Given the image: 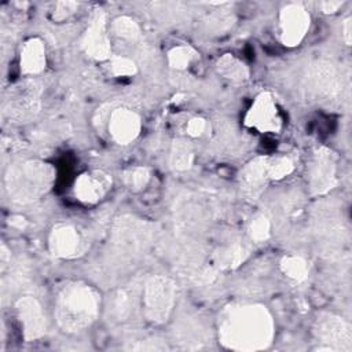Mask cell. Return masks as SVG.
<instances>
[{"instance_id": "83f0119b", "label": "cell", "mask_w": 352, "mask_h": 352, "mask_svg": "<svg viewBox=\"0 0 352 352\" xmlns=\"http://www.w3.org/2000/svg\"><path fill=\"white\" fill-rule=\"evenodd\" d=\"M132 307H133V297L131 296V293L124 289L118 290L114 296L113 308H111L116 319L118 320L126 319L132 312Z\"/></svg>"}, {"instance_id": "4fadbf2b", "label": "cell", "mask_w": 352, "mask_h": 352, "mask_svg": "<svg viewBox=\"0 0 352 352\" xmlns=\"http://www.w3.org/2000/svg\"><path fill=\"white\" fill-rule=\"evenodd\" d=\"M111 177L103 170H87L77 176L73 184V194L77 201L94 205L99 202L110 190Z\"/></svg>"}, {"instance_id": "3957f363", "label": "cell", "mask_w": 352, "mask_h": 352, "mask_svg": "<svg viewBox=\"0 0 352 352\" xmlns=\"http://www.w3.org/2000/svg\"><path fill=\"white\" fill-rule=\"evenodd\" d=\"M55 180L52 165L28 160L11 165L6 173V190L15 204H30L47 194Z\"/></svg>"}, {"instance_id": "f1b7e54d", "label": "cell", "mask_w": 352, "mask_h": 352, "mask_svg": "<svg viewBox=\"0 0 352 352\" xmlns=\"http://www.w3.org/2000/svg\"><path fill=\"white\" fill-rule=\"evenodd\" d=\"M234 23V16L231 14H227L224 11L221 12H216L212 16H209L208 19V25L210 29H213L214 32H224L227 29H230Z\"/></svg>"}, {"instance_id": "2e32d148", "label": "cell", "mask_w": 352, "mask_h": 352, "mask_svg": "<svg viewBox=\"0 0 352 352\" xmlns=\"http://www.w3.org/2000/svg\"><path fill=\"white\" fill-rule=\"evenodd\" d=\"M268 157H257L248 162L241 170V184L249 197H257L267 184Z\"/></svg>"}, {"instance_id": "5bb4252c", "label": "cell", "mask_w": 352, "mask_h": 352, "mask_svg": "<svg viewBox=\"0 0 352 352\" xmlns=\"http://www.w3.org/2000/svg\"><path fill=\"white\" fill-rule=\"evenodd\" d=\"M142 120L138 113L128 107L114 109L109 118V133L121 146L132 143L140 133Z\"/></svg>"}, {"instance_id": "1f68e13d", "label": "cell", "mask_w": 352, "mask_h": 352, "mask_svg": "<svg viewBox=\"0 0 352 352\" xmlns=\"http://www.w3.org/2000/svg\"><path fill=\"white\" fill-rule=\"evenodd\" d=\"M129 349H136V351H165L168 349L166 344L162 341H157V340H147L143 341L142 345H131Z\"/></svg>"}, {"instance_id": "52a82bcc", "label": "cell", "mask_w": 352, "mask_h": 352, "mask_svg": "<svg viewBox=\"0 0 352 352\" xmlns=\"http://www.w3.org/2000/svg\"><path fill=\"white\" fill-rule=\"evenodd\" d=\"M305 91L322 103L336 100L342 91V78L337 67L324 60L312 63L305 74Z\"/></svg>"}, {"instance_id": "6da1fadb", "label": "cell", "mask_w": 352, "mask_h": 352, "mask_svg": "<svg viewBox=\"0 0 352 352\" xmlns=\"http://www.w3.org/2000/svg\"><path fill=\"white\" fill-rule=\"evenodd\" d=\"M220 344L232 351L265 349L274 338V320L264 305L242 304L226 308L217 323Z\"/></svg>"}, {"instance_id": "8fae6325", "label": "cell", "mask_w": 352, "mask_h": 352, "mask_svg": "<svg viewBox=\"0 0 352 352\" xmlns=\"http://www.w3.org/2000/svg\"><path fill=\"white\" fill-rule=\"evenodd\" d=\"M81 47L84 52L94 60H109L111 58V45L106 29V14L98 10L85 29Z\"/></svg>"}, {"instance_id": "d4e9b609", "label": "cell", "mask_w": 352, "mask_h": 352, "mask_svg": "<svg viewBox=\"0 0 352 352\" xmlns=\"http://www.w3.org/2000/svg\"><path fill=\"white\" fill-rule=\"evenodd\" d=\"M248 234L253 242L267 241L271 234V221L268 216L264 213H256L249 223Z\"/></svg>"}, {"instance_id": "ffe728a7", "label": "cell", "mask_w": 352, "mask_h": 352, "mask_svg": "<svg viewBox=\"0 0 352 352\" xmlns=\"http://www.w3.org/2000/svg\"><path fill=\"white\" fill-rule=\"evenodd\" d=\"M194 150L184 139H175L169 151V166L175 172H186L192 166Z\"/></svg>"}, {"instance_id": "484cf974", "label": "cell", "mask_w": 352, "mask_h": 352, "mask_svg": "<svg viewBox=\"0 0 352 352\" xmlns=\"http://www.w3.org/2000/svg\"><path fill=\"white\" fill-rule=\"evenodd\" d=\"M267 170L270 180H282L294 170V164L286 155L268 157Z\"/></svg>"}, {"instance_id": "7a4b0ae2", "label": "cell", "mask_w": 352, "mask_h": 352, "mask_svg": "<svg viewBox=\"0 0 352 352\" xmlns=\"http://www.w3.org/2000/svg\"><path fill=\"white\" fill-rule=\"evenodd\" d=\"M100 297L85 282H69L58 293L54 315L63 331L77 333L89 327L99 315Z\"/></svg>"}, {"instance_id": "f546056e", "label": "cell", "mask_w": 352, "mask_h": 352, "mask_svg": "<svg viewBox=\"0 0 352 352\" xmlns=\"http://www.w3.org/2000/svg\"><path fill=\"white\" fill-rule=\"evenodd\" d=\"M77 8H78V3H76V1H59V3H56L55 10H54V19L65 21L72 14H74V11H77Z\"/></svg>"}, {"instance_id": "8992f818", "label": "cell", "mask_w": 352, "mask_h": 352, "mask_svg": "<svg viewBox=\"0 0 352 352\" xmlns=\"http://www.w3.org/2000/svg\"><path fill=\"white\" fill-rule=\"evenodd\" d=\"M314 338L319 344L318 351H344L352 349V327L349 322L334 314H320L314 324Z\"/></svg>"}, {"instance_id": "e0dca14e", "label": "cell", "mask_w": 352, "mask_h": 352, "mask_svg": "<svg viewBox=\"0 0 352 352\" xmlns=\"http://www.w3.org/2000/svg\"><path fill=\"white\" fill-rule=\"evenodd\" d=\"M45 45L38 37L29 38L21 51L19 66L21 72L26 76H36L45 69Z\"/></svg>"}, {"instance_id": "5b68a950", "label": "cell", "mask_w": 352, "mask_h": 352, "mask_svg": "<svg viewBox=\"0 0 352 352\" xmlns=\"http://www.w3.org/2000/svg\"><path fill=\"white\" fill-rule=\"evenodd\" d=\"M41 84L28 78L10 88L4 100V116L12 122H26L36 117L41 107Z\"/></svg>"}, {"instance_id": "4dcf8cb0", "label": "cell", "mask_w": 352, "mask_h": 352, "mask_svg": "<svg viewBox=\"0 0 352 352\" xmlns=\"http://www.w3.org/2000/svg\"><path fill=\"white\" fill-rule=\"evenodd\" d=\"M208 121L202 117H192L188 120L186 125V132L191 138H199L206 132Z\"/></svg>"}, {"instance_id": "d6986e66", "label": "cell", "mask_w": 352, "mask_h": 352, "mask_svg": "<svg viewBox=\"0 0 352 352\" xmlns=\"http://www.w3.org/2000/svg\"><path fill=\"white\" fill-rule=\"evenodd\" d=\"M249 256V249L246 245L241 242H234L231 245H227L214 254L216 264L219 268L223 270H234L239 267Z\"/></svg>"}, {"instance_id": "7c38bea8", "label": "cell", "mask_w": 352, "mask_h": 352, "mask_svg": "<svg viewBox=\"0 0 352 352\" xmlns=\"http://www.w3.org/2000/svg\"><path fill=\"white\" fill-rule=\"evenodd\" d=\"M15 311L26 341L38 340L47 333V318L41 304L34 297L25 296L18 298Z\"/></svg>"}, {"instance_id": "44dd1931", "label": "cell", "mask_w": 352, "mask_h": 352, "mask_svg": "<svg viewBox=\"0 0 352 352\" xmlns=\"http://www.w3.org/2000/svg\"><path fill=\"white\" fill-rule=\"evenodd\" d=\"M279 267H280L282 274L286 278H289L297 283L305 282L308 279L309 265H308L307 260L301 256H297V254L283 256L279 263Z\"/></svg>"}, {"instance_id": "ba28073f", "label": "cell", "mask_w": 352, "mask_h": 352, "mask_svg": "<svg viewBox=\"0 0 352 352\" xmlns=\"http://www.w3.org/2000/svg\"><path fill=\"white\" fill-rule=\"evenodd\" d=\"M337 154L329 147H318L309 165V190L312 195H323L337 183Z\"/></svg>"}, {"instance_id": "603a6c76", "label": "cell", "mask_w": 352, "mask_h": 352, "mask_svg": "<svg viewBox=\"0 0 352 352\" xmlns=\"http://www.w3.org/2000/svg\"><path fill=\"white\" fill-rule=\"evenodd\" d=\"M151 179V172L147 166L136 165L129 166L122 172L124 184L132 191H142L147 187Z\"/></svg>"}, {"instance_id": "ac0fdd59", "label": "cell", "mask_w": 352, "mask_h": 352, "mask_svg": "<svg viewBox=\"0 0 352 352\" xmlns=\"http://www.w3.org/2000/svg\"><path fill=\"white\" fill-rule=\"evenodd\" d=\"M216 70L223 78L231 82H243L250 76L249 67L232 54L221 55L216 62Z\"/></svg>"}, {"instance_id": "4316f807", "label": "cell", "mask_w": 352, "mask_h": 352, "mask_svg": "<svg viewBox=\"0 0 352 352\" xmlns=\"http://www.w3.org/2000/svg\"><path fill=\"white\" fill-rule=\"evenodd\" d=\"M110 73L116 77H132L138 73V66L133 59L128 56L116 55L109 59Z\"/></svg>"}, {"instance_id": "e575fe53", "label": "cell", "mask_w": 352, "mask_h": 352, "mask_svg": "<svg viewBox=\"0 0 352 352\" xmlns=\"http://www.w3.org/2000/svg\"><path fill=\"white\" fill-rule=\"evenodd\" d=\"M8 250H7V248L3 245L1 246V270L4 271V268H6V265H7V263H8Z\"/></svg>"}, {"instance_id": "cb8c5ba5", "label": "cell", "mask_w": 352, "mask_h": 352, "mask_svg": "<svg viewBox=\"0 0 352 352\" xmlns=\"http://www.w3.org/2000/svg\"><path fill=\"white\" fill-rule=\"evenodd\" d=\"M113 32L124 38V40H128V41H135L140 37V26L139 23L128 16V15H121V16H117L114 21H113Z\"/></svg>"}, {"instance_id": "9a60e30c", "label": "cell", "mask_w": 352, "mask_h": 352, "mask_svg": "<svg viewBox=\"0 0 352 352\" xmlns=\"http://www.w3.org/2000/svg\"><path fill=\"white\" fill-rule=\"evenodd\" d=\"M81 245L78 230L70 224H58L48 235V250L56 258L76 257L81 252Z\"/></svg>"}, {"instance_id": "9c48e42d", "label": "cell", "mask_w": 352, "mask_h": 352, "mask_svg": "<svg viewBox=\"0 0 352 352\" xmlns=\"http://www.w3.org/2000/svg\"><path fill=\"white\" fill-rule=\"evenodd\" d=\"M245 125L254 128L261 133H276L280 131L282 118L272 94L265 91L256 96L245 116Z\"/></svg>"}, {"instance_id": "836d02e7", "label": "cell", "mask_w": 352, "mask_h": 352, "mask_svg": "<svg viewBox=\"0 0 352 352\" xmlns=\"http://www.w3.org/2000/svg\"><path fill=\"white\" fill-rule=\"evenodd\" d=\"M342 37H344V41L346 45H351V38H352V18L351 16H346L342 22Z\"/></svg>"}, {"instance_id": "277c9868", "label": "cell", "mask_w": 352, "mask_h": 352, "mask_svg": "<svg viewBox=\"0 0 352 352\" xmlns=\"http://www.w3.org/2000/svg\"><path fill=\"white\" fill-rule=\"evenodd\" d=\"M176 302V283L165 275L150 276L142 292V309L147 322L164 324L169 320Z\"/></svg>"}, {"instance_id": "7402d4cb", "label": "cell", "mask_w": 352, "mask_h": 352, "mask_svg": "<svg viewBox=\"0 0 352 352\" xmlns=\"http://www.w3.org/2000/svg\"><path fill=\"white\" fill-rule=\"evenodd\" d=\"M199 58V54L187 44L175 45L166 54L168 65L175 70H186L191 63Z\"/></svg>"}, {"instance_id": "d6a6232c", "label": "cell", "mask_w": 352, "mask_h": 352, "mask_svg": "<svg viewBox=\"0 0 352 352\" xmlns=\"http://www.w3.org/2000/svg\"><path fill=\"white\" fill-rule=\"evenodd\" d=\"M342 4L344 1H340V0H326L320 3V8L324 14H334L342 7Z\"/></svg>"}, {"instance_id": "30bf717a", "label": "cell", "mask_w": 352, "mask_h": 352, "mask_svg": "<svg viewBox=\"0 0 352 352\" xmlns=\"http://www.w3.org/2000/svg\"><path fill=\"white\" fill-rule=\"evenodd\" d=\"M311 16L304 6L292 3L279 12L280 41L285 47H297L309 30Z\"/></svg>"}]
</instances>
